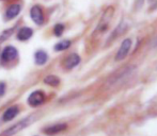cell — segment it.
<instances>
[{
	"mask_svg": "<svg viewBox=\"0 0 157 136\" xmlns=\"http://www.w3.org/2000/svg\"><path fill=\"white\" fill-rule=\"evenodd\" d=\"M17 54V49L13 46H6L3 50H2V53H1V60L2 62H10V61L14 60L16 59Z\"/></svg>",
	"mask_w": 157,
	"mask_h": 136,
	"instance_id": "cell-5",
	"label": "cell"
},
{
	"mask_svg": "<svg viewBox=\"0 0 157 136\" xmlns=\"http://www.w3.org/2000/svg\"><path fill=\"white\" fill-rule=\"evenodd\" d=\"M67 126L65 123H59V124H55V126H52V127H48L46 128L44 131V133L47 135H54V134H57V133H60L62 131L66 130Z\"/></svg>",
	"mask_w": 157,
	"mask_h": 136,
	"instance_id": "cell-9",
	"label": "cell"
},
{
	"mask_svg": "<svg viewBox=\"0 0 157 136\" xmlns=\"http://www.w3.org/2000/svg\"><path fill=\"white\" fill-rule=\"evenodd\" d=\"M18 111H19V109H18V107H17L16 105H15V106L9 107V109L3 113V116H2V119H3V121L4 122L10 121V120H12L13 118H15L17 114H18Z\"/></svg>",
	"mask_w": 157,
	"mask_h": 136,
	"instance_id": "cell-11",
	"label": "cell"
},
{
	"mask_svg": "<svg viewBox=\"0 0 157 136\" xmlns=\"http://www.w3.org/2000/svg\"><path fill=\"white\" fill-rule=\"evenodd\" d=\"M6 93V84L3 82H0V97L4 95Z\"/></svg>",
	"mask_w": 157,
	"mask_h": 136,
	"instance_id": "cell-18",
	"label": "cell"
},
{
	"mask_svg": "<svg viewBox=\"0 0 157 136\" xmlns=\"http://www.w3.org/2000/svg\"><path fill=\"white\" fill-rule=\"evenodd\" d=\"M14 29L15 28H11L10 30H6V31L1 34V36H0V41H4V39H6L9 36H11L13 32H14Z\"/></svg>",
	"mask_w": 157,
	"mask_h": 136,
	"instance_id": "cell-17",
	"label": "cell"
},
{
	"mask_svg": "<svg viewBox=\"0 0 157 136\" xmlns=\"http://www.w3.org/2000/svg\"><path fill=\"white\" fill-rule=\"evenodd\" d=\"M21 6L19 5V4H11V5L6 9V18L8 19V20L15 18V17L21 13Z\"/></svg>",
	"mask_w": 157,
	"mask_h": 136,
	"instance_id": "cell-8",
	"label": "cell"
},
{
	"mask_svg": "<svg viewBox=\"0 0 157 136\" xmlns=\"http://www.w3.org/2000/svg\"><path fill=\"white\" fill-rule=\"evenodd\" d=\"M79 63H80V56L76 53H72L64 60L63 65L66 69H73V68L76 67Z\"/></svg>",
	"mask_w": 157,
	"mask_h": 136,
	"instance_id": "cell-6",
	"label": "cell"
},
{
	"mask_svg": "<svg viewBox=\"0 0 157 136\" xmlns=\"http://www.w3.org/2000/svg\"><path fill=\"white\" fill-rule=\"evenodd\" d=\"M152 46H153L154 48H157V37L155 39H154V41H153V44H152Z\"/></svg>",
	"mask_w": 157,
	"mask_h": 136,
	"instance_id": "cell-19",
	"label": "cell"
},
{
	"mask_svg": "<svg viewBox=\"0 0 157 136\" xmlns=\"http://www.w3.org/2000/svg\"><path fill=\"white\" fill-rule=\"evenodd\" d=\"M44 101H45V95L41 91H33V93L30 94L29 97H28V103H29L30 106L33 107H36L39 105L43 104Z\"/></svg>",
	"mask_w": 157,
	"mask_h": 136,
	"instance_id": "cell-3",
	"label": "cell"
},
{
	"mask_svg": "<svg viewBox=\"0 0 157 136\" xmlns=\"http://www.w3.org/2000/svg\"><path fill=\"white\" fill-rule=\"evenodd\" d=\"M132 39L130 38H125L124 41H122L121 44V47L120 49L118 50L116 54V61H122L127 56V54L129 53V50L132 48Z\"/></svg>",
	"mask_w": 157,
	"mask_h": 136,
	"instance_id": "cell-2",
	"label": "cell"
},
{
	"mask_svg": "<svg viewBox=\"0 0 157 136\" xmlns=\"http://www.w3.org/2000/svg\"><path fill=\"white\" fill-rule=\"evenodd\" d=\"M124 28H125V25H124V23H121V25L119 26V27L117 28V29L114 30V31L111 33V35H110L109 41H107V43L109 44L110 41H112L113 39H116L117 37H119V35H121V33H122V32L124 31Z\"/></svg>",
	"mask_w": 157,
	"mask_h": 136,
	"instance_id": "cell-14",
	"label": "cell"
},
{
	"mask_svg": "<svg viewBox=\"0 0 157 136\" xmlns=\"http://www.w3.org/2000/svg\"><path fill=\"white\" fill-rule=\"evenodd\" d=\"M71 44L72 43H71V41H68V39L59 41V43L56 44V46H55V50H56V51H63V50H66L67 48H70Z\"/></svg>",
	"mask_w": 157,
	"mask_h": 136,
	"instance_id": "cell-15",
	"label": "cell"
},
{
	"mask_svg": "<svg viewBox=\"0 0 157 136\" xmlns=\"http://www.w3.org/2000/svg\"><path fill=\"white\" fill-rule=\"evenodd\" d=\"M112 14H113V9L110 6V8H108L107 10H106L105 14H104L103 18H101V23H99L98 27H97V31H105L106 28H107L108 23H109V20H110V18H111Z\"/></svg>",
	"mask_w": 157,
	"mask_h": 136,
	"instance_id": "cell-7",
	"label": "cell"
},
{
	"mask_svg": "<svg viewBox=\"0 0 157 136\" xmlns=\"http://www.w3.org/2000/svg\"><path fill=\"white\" fill-rule=\"evenodd\" d=\"M30 17L33 20V23L41 26L44 23V14L42 8L40 5H33L30 10Z\"/></svg>",
	"mask_w": 157,
	"mask_h": 136,
	"instance_id": "cell-4",
	"label": "cell"
},
{
	"mask_svg": "<svg viewBox=\"0 0 157 136\" xmlns=\"http://www.w3.org/2000/svg\"><path fill=\"white\" fill-rule=\"evenodd\" d=\"M44 83L50 85V86H58L59 83H60V80H59V78L57 76H47L44 79Z\"/></svg>",
	"mask_w": 157,
	"mask_h": 136,
	"instance_id": "cell-13",
	"label": "cell"
},
{
	"mask_svg": "<svg viewBox=\"0 0 157 136\" xmlns=\"http://www.w3.org/2000/svg\"><path fill=\"white\" fill-rule=\"evenodd\" d=\"M33 34V30L29 27H23L19 29L18 33H17V39L24 41L29 39Z\"/></svg>",
	"mask_w": 157,
	"mask_h": 136,
	"instance_id": "cell-10",
	"label": "cell"
},
{
	"mask_svg": "<svg viewBox=\"0 0 157 136\" xmlns=\"http://www.w3.org/2000/svg\"><path fill=\"white\" fill-rule=\"evenodd\" d=\"M64 32V25H62V23H57L56 26H55L54 28V33L56 36H61V35L63 34Z\"/></svg>",
	"mask_w": 157,
	"mask_h": 136,
	"instance_id": "cell-16",
	"label": "cell"
},
{
	"mask_svg": "<svg viewBox=\"0 0 157 136\" xmlns=\"http://www.w3.org/2000/svg\"><path fill=\"white\" fill-rule=\"evenodd\" d=\"M34 60H35V63L37 65H44L48 60V55L45 51L43 50H39V51L35 52L34 54Z\"/></svg>",
	"mask_w": 157,
	"mask_h": 136,
	"instance_id": "cell-12",
	"label": "cell"
},
{
	"mask_svg": "<svg viewBox=\"0 0 157 136\" xmlns=\"http://www.w3.org/2000/svg\"><path fill=\"white\" fill-rule=\"evenodd\" d=\"M34 120H35L34 115L28 116L27 118H24V119H21L19 122H17V123H15L14 126H12L11 128H9L8 130L3 131L0 136H12V135L16 134V133L21 132V131L24 130L25 128H27L28 126H30Z\"/></svg>",
	"mask_w": 157,
	"mask_h": 136,
	"instance_id": "cell-1",
	"label": "cell"
}]
</instances>
